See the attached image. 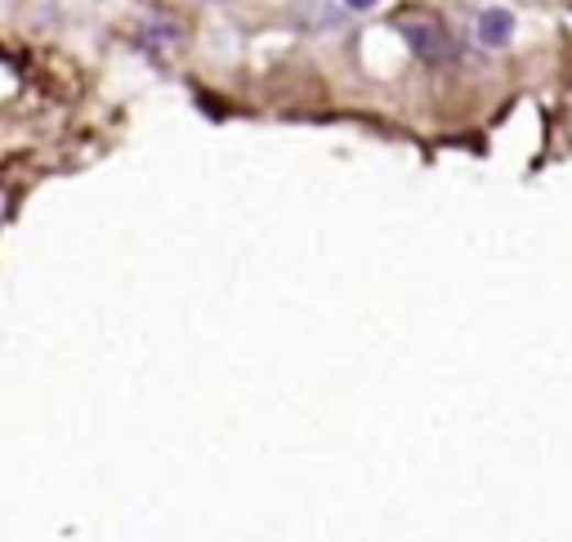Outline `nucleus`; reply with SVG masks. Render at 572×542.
Instances as JSON below:
<instances>
[{"mask_svg": "<svg viewBox=\"0 0 572 542\" xmlns=\"http://www.w3.org/2000/svg\"><path fill=\"white\" fill-rule=\"evenodd\" d=\"M403 41L411 45V54H416L420 63H452V58H457V41H452L448 28H439V23L411 19V23H403Z\"/></svg>", "mask_w": 572, "mask_h": 542, "instance_id": "1", "label": "nucleus"}, {"mask_svg": "<svg viewBox=\"0 0 572 542\" xmlns=\"http://www.w3.org/2000/svg\"><path fill=\"white\" fill-rule=\"evenodd\" d=\"M474 36H479V45H483V50H501V45H510V36H515V14H510V10H483V14H479Z\"/></svg>", "mask_w": 572, "mask_h": 542, "instance_id": "2", "label": "nucleus"}, {"mask_svg": "<svg viewBox=\"0 0 572 542\" xmlns=\"http://www.w3.org/2000/svg\"><path fill=\"white\" fill-rule=\"evenodd\" d=\"M344 6H349V10H372L376 0H344Z\"/></svg>", "mask_w": 572, "mask_h": 542, "instance_id": "3", "label": "nucleus"}]
</instances>
